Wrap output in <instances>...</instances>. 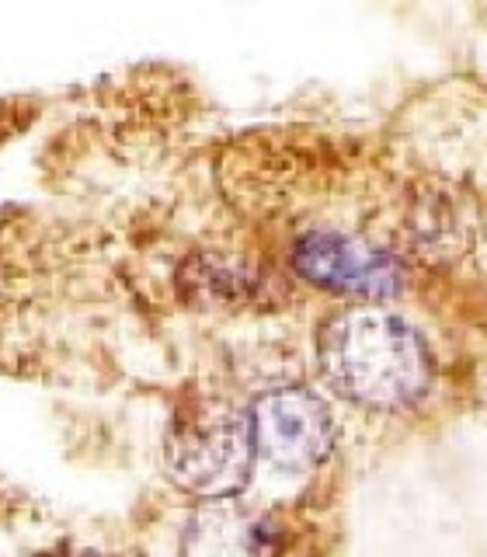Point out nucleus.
Segmentation results:
<instances>
[{
    "instance_id": "obj_1",
    "label": "nucleus",
    "mask_w": 487,
    "mask_h": 557,
    "mask_svg": "<svg viewBox=\"0 0 487 557\" xmlns=\"http://www.w3.org/2000/svg\"><path fill=\"white\" fill-rule=\"evenodd\" d=\"M317 359L330 387L359 408L400 411L432 387L425 338L404 318L376 307L335 313L317 335Z\"/></svg>"
},
{
    "instance_id": "obj_2",
    "label": "nucleus",
    "mask_w": 487,
    "mask_h": 557,
    "mask_svg": "<svg viewBox=\"0 0 487 557\" xmlns=\"http://www.w3.org/2000/svg\"><path fill=\"white\" fill-rule=\"evenodd\" d=\"M254 457L248 411H237L223 400H199L182 408L164 443L171 481L213 502L230 498L248 484Z\"/></svg>"
},
{
    "instance_id": "obj_3",
    "label": "nucleus",
    "mask_w": 487,
    "mask_h": 557,
    "mask_svg": "<svg viewBox=\"0 0 487 557\" xmlns=\"http://www.w3.org/2000/svg\"><path fill=\"white\" fill-rule=\"evenodd\" d=\"M292 269L310 286L359 300H390L404 289V269L387 248L341 231L303 234L292 248Z\"/></svg>"
},
{
    "instance_id": "obj_4",
    "label": "nucleus",
    "mask_w": 487,
    "mask_h": 557,
    "mask_svg": "<svg viewBox=\"0 0 487 557\" xmlns=\"http://www.w3.org/2000/svg\"><path fill=\"white\" fill-rule=\"evenodd\" d=\"M254 453L286 474H307L330 457L335 422L324 400L307 387H278L248 411Z\"/></svg>"
},
{
    "instance_id": "obj_5",
    "label": "nucleus",
    "mask_w": 487,
    "mask_h": 557,
    "mask_svg": "<svg viewBox=\"0 0 487 557\" xmlns=\"http://www.w3.org/2000/svg\"><path fill=\"white\" fill-rule=\"evenodd\" d=\"M178 557H272V530L234 505H209L182 540Z\"/></svg>"
},
{
    "instance_id": "obj_6",
    "label": "nucleus",
    "mask_w": 487,
    "mask_h": 557,
    "mask_svg": "<svg viewBox=\"0 0 487 557\" xmlns=\"http://www.w3.org/2000/svg\"><path fill=\"white\" fill-rule=\"evenodd\" d=\"M77 557H98V554H77Z\"/></svg>"
}]
</instances>
